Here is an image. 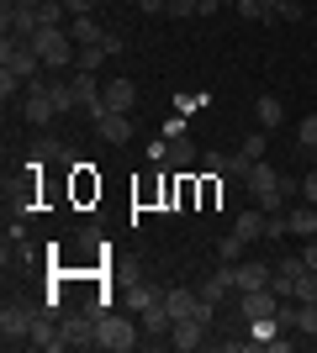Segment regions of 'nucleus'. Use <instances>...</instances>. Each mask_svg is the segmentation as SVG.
<instances>
[{"label": "nucleus", "instance_id": "f257e3e1", "mask_svg": "<svg viewBox=\"0 0 317 353\" xmlns=\"http://www.w3.org/2000/svg\"><path fill=\"white\" fill-rule=\"evenodd\" d=\"M32 48H37V59H43L48 74L75 69V37H69V27H43L37 37H32Z\"/></svg>", "mask_w": 317, "mask_h": 353}, {"label": "nucleus", "instance_id": "f03ea898", "mask_svg": "<svg viewBox=\"0 0 317 353\" xmlns=\"http://www.w3.org/2000/svg\"><path fill=\"white\" fill-rule=\"evenodd\" d=\"M243 185H249V195H254V206L265 211V216L286 211V190H280V174H275V169H270L265 159H259L254 169H249V179H243Z\"/></svg>", "mask_w": 317, "mask_h": 353}, {"label": "nucleus", "instance_id": "7ed1b4c3", "mask_svg": "<svg viewBox=\"0 0 317 353\" xmlns=\"http://www.w3.org/2000/svg\"><path fill=\"white\" fill-rule=\"evenodd\" d=\"M95 332H101V348L106 353L137 348V322H133V316H122V311H95Z\"/></svg>", "mask_w": 317, "mask_h": 353}, {"label": "nucleus", "instance_id": "20e7f679", "mask_svg": "<svg viewBox=\"0 0 317 353\" xmlns=\"http://www.w3.org/2000/svg\"><path fill=\"white\" fill-rule=\"evenodd\" d=\"M21 117H27L32 127H48V121L59 117V105H53V95H48V74L27 79V95H21Z\"/></svg>", "mask_w": 317, "mask_h": 353}, {"label": "nucleus", "instance_id": "39448f33", "mask_svg": "<svg viewBox=\"0 0 317 353\" xmlns=\"http://www.w3.org/2000/svg\"><path fill=\"white\" fill-rule=\"evenodd\" d=\"M0 338H6V348L32 343V311L27 306H6V311H0Z\"/></svg>", "mask_w": 317, "mask_h": 353}, {"label": "nucleus", "instance_id": "423d86ee", "mask_svg": "<svg viewBox=\"0 0 317 353\" xmlns=\"http://www.w3.org/2000/svg\"><path fill=\"white\" fill-rule=\"evenodd\" d=\"M238 311H243V322H265V316H280V295H275L270 285H265V290H243Z\"/></svg>", "mask_w": 317, "mask_h": 353}, {"label": "nucleus", "instance_id": "0eeeda50", "mask_svg": "<svg viewBox=\"0 0 317 353\" xmlns=\"http://www.w3.org/2000/svg\"><path fill=\"white\" fill-rule=\"evenodd\" d=\"M32 348H43V353H59L69 348V338H64V322H53V316H32Z\"/></svg>", "mask_w": 317, "mask_h": 353}, {"label": "nucleus", "instance_id": "6e6552de", "mask_svg": "<svg viewBox=\"0 0 317 353\" xmlns=\"http://www.w3.org/2000/svg\"><path fill=\"white\" fill-rule=\"evenodd\" d=\"M64 338H69V348H101L95 311H85V316H69V322H64Z\"/></svg>", "mask_w": 317, "mask_h": 353}, {"label": "nucleus", "instance_id": "1a4fd4ad", "mask_svg": "<svg viewBox=\"0 0 317 353\" xmlns=\"http://www.w3.org/2000/svg\"><path fill=\"white\" fill-rule=\"evenodd\" d=\"M270 274H275V269H270V264H259V259H238V264H233L238 295H243V290H265V285H270Z\"/></svg>", "mask_w": 317, "mask_h": 353}, {"label": "nucleus", "instance_id": "9d476101", "mask_svg": "<svg viewBox=\"0 0 317 353\" xmlns=\"http://www.w3.org/2000/svg\"><path fill=\"white\" fill-rule=\"evenodd\" d=\"M206 332H211V327L201 322V316H185V322L169 327V343H175L180 353H191V348H201V343H206Z\"/></svg>", "mask_w": 317, "mask_h": 353}, {"label": "nucleus", "instance_id": "9b49d317", "mask_svg": "<svg viewBox=\"0 0 317 353\" xmlns=\"http://www.w3.org/2000/svg\"><path fill=\"white\" fill-rule=\"evenodd\" d=\"M95 132H101L106 143H127V137H133V117H127V111H101V117H95Z\"/></svg>", "mask_w": 317, "mask_h": 353}, {"label": "nucleus", "instance_id": "f8f14e48", "mask_svg": "<svg viewBox=\"0 0 317 353\" xmlns=\"http://www.w3.org/2000/svg\"><path fill=\"white\" fill-rule=\"evenodd\" d=\"M238 290V280H233V264H222L217 274H211L206 285H201V301H211V306H222V295Z\"/></svg>", "mask_w": 317, "mask_h": 353}, {"label": "nucleus", "instance_id": "ddd939ff", "mask_svg": "<svg viewBox=\"0 0 317 353\" xmlns=\"http://www.w3.org/2000/svg\"><path fill=\"white\" fill-rule=\"evenodd\" d=\"M133 101H137L133 79H111V85H106V111H133Z\"/></svg>", "mask_w": 317, "mask_h": 353}, {"label": "nucleus", "instance_id": "4468645a", "mask_svg": "<svg viewBox=\"0 0 317 353\" xmlns=\"http://www.w3.org/2000/svg\"><path fill=\"white\" fill-rule=\"evenodd\" d=\"M196 159H201V153H196V143H191L185 132H180V137H169V159H164L169 169H191Z\"/></svg>", "mask_w": 317, "mask_h": 353}, {"label": "nucleus", "instance_id": "2eb2a0df", "mask_svg": "<svg viewBox=\"0 0 317 353\" xmlns=\"http://www.w3.org/2000/svg\"><path fill=\"white\" fill-rule=\"evenodd\" d=\"M69 37H75V48H90V43H101L106 32L95 27V16H69Z\"/></svg>", "mask_w": 317, "mask_h": 353}, {"label": "nucleus", "instance_id": "dca6fc26", "mask_svg": "<svg viewBox=\"0 0 317 353\" xmlns=\"http://www.w3.org/2000/svg\"><path fill=\"white\" fill-rule=\"evenodd\" d=\"M233 232H238L243 243H259V237H265V211H238Z\"/></svg>", "mask_w": 317, "mask_h": 353}, {"label": "nucleus", "instance_id": "f3484780", "mask_svg": "<svg viewBox=\"0 0 317 353\" xmlns=\"http://www.w3.org/2000/svg\"><path fill=\"white\" fill-rule=\"evenodd\" d=\"M169 327H175V316H169V306H164V301L143 311V332H153V338H169Z\"/></svg>", "mask_w": 317, "mask_h": 353}, {"label": "nucleus", "instance_id": "a211bd4d", "mask_svg": "<svg viewBox=\"0 0 317 353\" xmlns=\"http://www.w3.org/2000/svg\"><path fill=\"white\" fill-rule=\"evenodd\" d=\"M259 127H265V132H270V127H280V121H286V105H280V95H259Z\"/></svg>", "mask_w": 317, "mask_h": 353}, {"label": "nucleus", "instance_id": "6ab92c4d", "mask_svg": "<svg viewBox=\"0 0 317 353\" xmlns=\"http://www.w3.org/2000/svg\"><path fill=\"white\" fill-rule=\"evenodd\" d=\"M111 59V53H106L101 43H90V48H75V69L79 74H101V63Z\"/></svg>", "mask_w": 317, "mask_h": 353}, {"label": "nucleus", "instance_id": "aec40b11", "mask_svg": "<svg viewBox=\"0 0 317 353\" xmlns=\"http://www.w3.org/2000/svg\"><path fill=\"white\" fill-rule=\"evenodd\" d=\"M286 221H291V232H296V237H317V206L286 211Z\"/></svg>", "mask_w": 317, "mask_h": 353}, {"label": "nucleus", "instance_id": "412c9836", "mask_svg": "<svg viewBox=\"0 0 317 353\" xmlns=\"http://www.w3.org/2000/svg\"><path fill=\"white\" fill-rule=\"evenodd\" d=\"M48 95H53V105H59V111H75V85H69V79H59V74H48Z\"/></svg>", "mask_w": 317, "mask_h": 353}, {"label": "nucleus", "instance_id": "4be33fe9", "mask_svg": "<svg viewBox=\"0 0 317 353\" xmlns=\"http://www.w3.org/2000/svg\"><path fill=\"white\" fill-rule=\"evenodd\" d=\"M275 327H280L275 316H265V322H249V343H254V348H270V343H275Z\"/></svg>", "mask_w": 317, "mask_h": 353}, {"label": "nucleus", "instance_id": "5701e85b", "mask_svg": "<svg viewBox=\"0 0 317 353\" xmlns=\"http://www.w3.org/2000/svg\"><path fill=\"white\" fill-rule=\"evenodd\" d=\"M291 301H317V269H302L291 285Z\"/></svg>", "mask_w": 317, "mask_h": 353}, {"label": "nucleus", "instance_id": "b1692460", "mask_svg": "<svg viewBox=\"0 0 317 353\" xmlns=\"http://www.w3.org/2000/svg\"><path fill=\"white\" fill-rule=\"evenodd\" d=\"M296 332L317 338V301H296Z\"/></svg>", "mask_w": 317, "mask_h": 353}, {"label": "nucleus", "instance_id": "393cba45", "mask_svg": "<svg viewBox=\"0 0 317 353\" xmlns=\"http://www.w3.org/2000/svg\"><path fill=\"white\" fill-rule=\"evenodd\" d=\"M127 301H133V306H137V316H143L148 306H159V301H164V290H159V285H137V290L127 295Z\"/></svg>", "mask_w": 317, "mask_h": 353}, {"label": "nucleus", "instance_id": "a878e982", "mask_svg": "<svg viewBox=\"0 0 317 353\" xmlns=\"http://www.w3.org/2000/svg\"><path fill=\"white\" fill-rule=\"evenodd\" d=\"M243 248H249V243H243L238 232H227L222 243H217V253H222V264H238V259H243Z\"/></svg>", "mask_w": 317, "mask_h": 353}, {"label": "nucleus", "instance_id": "bb28decb", "mask_svg": "<svg viewBox=\"0 0 317 353\" xmlns=\"http://www.w3.org/2000/svg\"><path fill=\"white\" fill-rule=\"evenodd\" d=\"M265 137H270V132H249V137H243V148H238V153H243L249 163H259V159H265Z\"/></svg>", "mask_w": 317, "mask_h": 353}, {"label": "nucleus", "instance_id": "cd10ccee", "mask_svg": "<svg viewBox=\"0 0 317 353\" xmlns=\"http://www.w3.org/2000/svg\"><path fill=\"white\" fill-rule=\"evenodd\" d=\"M296 143H302L307 153H312V148H317V117H307L302 127H296Z\"/></svg>", "mask_w": 317, "mask_h": 353}, {"label": "nucleus", "instance_id": "c85d7f7f", "mask_svg": "<svg viewBox=\"0 0 317 353\" xmlns=\"http://www.w3.org/2000/svg\"><path fill=\"white\" fill-rule=\"evenodd\" d=\"M169 16L185 21V16H201V0H169Z\"/></svg>", "mask_w": 317, "mask_h": 353}, {"label": "nucleus", "instance_id": "c756f323", "mask_svg": "<svg viewBox=\"0 0 317 353\" xmlns=\"http://www.w3.org/2000/svg\"><path fill=\"white\" fill-rule=\"evenodd\" d=\"M302 201H307V206H317V169H307V174H302Z\"/></svg>", "mask_w": 317, "mask_h": 353}, {"label": "nucleus", "instance_id": "7c9ffc66", "mask_svg": "<svg viewBox=\"0 0 317 353\" xmlns=\"http://www.w3.org/2000/svg\"><path fill=\"white\" fill-rule=\"evenodd\" d=\"M275 16H286V21H302V0H280V6H275Z\"/></svg>", "mask_w": 317, "mask_h": 353}, {"label": "nucleus", "instance_id": "2f4dec72", "mask_svg": "<svg viewBox=\"0 0 317 353\" xmlns=\"http://www.w3.org/2000/svg\"><path fill=\"white\" fill-rule=\"evenodd\" d=\"M64 6H69V16H90L101 0H64Z\"/></svg>", "mask_w": 317, "mask_h": 353}, {"label": "nucleus", "instance_id": "473e14b6", "mask_svg": "<svg viewBox=\"0 0 317 353\" xmlns=\"http://www.w3.org/2000/svg\"><path fill=\"white\" fill-rule=\"evenodd\" d=\"M137 11H148V16H159V11H169V0H137Z\"/></svg>", "mask_w": 317, "mask_h": 353}, {"label": "nucleus", "instance_id": "72a5a7b5", "mask_svg": "<svg viewBox=\"0 0 317 353\" xmlns=\"http://www.w3.org/2000/svg\"><path fill=\"white\" fill-rule=\"evenodd\" d=\"M302 259H307V269H317V237H307V248H302Z\"/></svg>", "mask_w": 317, "mask_h": 353}, {"label": "nucleus", "instance_id": "f704fd0d", "mask_svg": "<svg viewBox=\"0 0 317 353\" xmlns=\"http://www.w3.org/2000/svg\"><path fill=\"white\" fill-rule=\"evenodd\" d=\"M217 6H238V0H217Z\"/></svg>", "mask_w": 317, "mask_h": 353}, {"label": "nucleus", "instance_id": "c9c22d12", "mask_svg": "<svg viewBox=\"0 0 317 353\" xmlns=\"http://www.w3.org/2000/svg\"><path fill=\"white\" fill-rule=\"evenodd\" d=\"M265 6H270V11H275V6H280V0H265Z\"/></svg>", "mask_w": 317, "mask_h": 353}]
</instances>
